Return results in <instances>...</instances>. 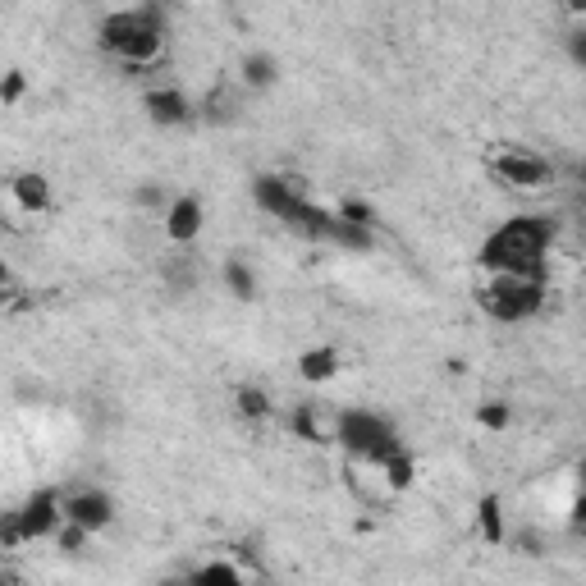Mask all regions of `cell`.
Here are the masks:
<instances>
[{
    "label": "cell",
    "mask_w": 586,
    "mask_h": 586,
    "mask_svg": "<svg viewBox=\"0 0 586 586\" xmlns=\"http://www.w3.org/2000/svg\"><path fill=\"white\" fill-rule=\"evenodd\" d=\"M161 202H165V193H161V188H138V207H147V211H152V207H161Z\"/></svg>",
    "instance_id": "obj_27"
},
{
    "label": "cell",
    "mask_w": 586,
    "mask_h": 586,
    "mask_svg": "<svg viewBox=\"0 0 586 586\" xmlns=\"http://www.w3.org/2000/svg\"><path fill=\"white\" fill-rule=\"evenodd\" d=\"M161 42H165V28L156 10H124L101 23V46L110 55H120L124 65H152L161 55Z\"/></svg>",
    "instance_id": "obj_2"
},
{
    "label": "cell",
    "mask_w": 586,
    "mask_h": 586,
    "mask_svg": "<svg viewBox=\"0 0 586 586\" xmlns=\"http://www.w3.org/2000/svg\"><path fill=\"white\" fill-rule=\"evenodd\" d=\"M490 170H495L500 184H513V188H541L545 179H550V161H541V156L527 152V147H504V152L490 161Z\"/></svg>",
    "instance_id": "obj_5"
},
{
    "label": "cell",
    "mask_w": 586,
    "mask_h": 586,
    "mask_svg": "<svg viewBox=\"0 0 586 586\" xmlns=\"http://www.w3.org/2000/svg\"><path fill=\"white\" fill-rule=\"evenodd\" d=\"M5 582H10V573H0V586H5Z\"/></svg>",
    "instance_id": "obj_30"
},
{
    "label": "cell",
    "mask_w": 586,
    "mask_h": 586,
    "mask_svg": "<svg viewBox=\"0 0 586 586\" xmlns=\"http://www.w3.org/2000/svg\"><path fill=\"white\" fill-rule=\"evenodd\" d=\"M330 243H339V248H353V252H367L371 248V229L367 225H353V220H344L335 211V229H330Z\"/></svg>",
    "instance_id": "obj_13"
},
{
    "label": "cell",
    "mask_w": 586,
    "mask_h": 586,
    "mask_svg": "<svg viewBox=\"0 0 586 586\" xmlns=\"http://www.w3.org/2000/svg\"><path fill=\"white\" fill-rule=\"evenodd\" d=\"M147 115H152L156 124H165V129H174V124H188V120H193V106H188L184 92L161 87V92H147Z\"/></svg>",
    "instance_id": "obj_10"
},
{
    "label": "cell",
    "mask_w": 586,
    "mask_h": 586,
    "mask_svg": "<svg viewBox=\"0 0 586 586\" xmlns=\"http://www.w3.org/2000/svg\"><path fill=\"white\" fill-rule=\"evenodd\" d=\"M165 280H170V289H193L197 284V266L184 257H174L170 261V271H165Z\"/></svg>",
    "instance_id": "obj_22"
},
{
    "label": "cell",
    "mask_w": 586,
    "mask_h": 586,
    "mask_svg": "<svg viewBox=\"0 0 586 586\" xmlns=\"http://www.w3.org/2000/svg\"><path fill=\"white\" fill-rule=\"evenodd\" d=\"M14 202H19L28 216H37V211H46V202H51V184H46L42 174H19L14 179Z\"/></svg>",
    "instance_id": "obj_12"
},
{
    "label": "cell",
    "mask_w": 586,
    "mask_h": 586,
    "mask_svg": "<svg viewBox=\"0 0 586 586\" xmlns=\"http://www.w3.org/2000/svg\"><path fill=\"white\" fill-rule=\"evenodd\" d=\"M60 513H65L69 522H78V527L92 536V532H101V527H110L115 504H110V495H101V490H74V495L60 504Z\"/></svg>",
    "instance_id": "obj_7"
},
{
    "label": "cell",
    "mask_w": 586,
    "mask_h": 586,
    "mask_svg": "<svg viewBox=\"0 0 586 586\" xmlns=\"http://www.w3.org/2000/svg\"><path fill=\"white\" fill-rule=\"evenodd\" d=\"M289 426H293L298 435H303L307 445H326V435H321V426H316V413H312V408H293Z\"/></svg>",
    "instance_id": "obj_20"
},
{
    "label": "cell",
    "mask_w": 586,
    "mask_h": 586,
    "mask_svg": "<svg viewBox=\"0 0 586 586\" xmlns=\"http://www.w3.org/2000/svg\"><path fill=\"white\" fill-rule=\"evenodd\" d=\"M477 422L486 426V431H504V426L513 422L509 403H481V408H477Z\"/></svg>",
    "instance_id": "obj_21"
},
{
    "label": "cell",
    "mask_w": 586,
    "mask_h": 586,
    "mask_svg": "<svg viewBox=\"0 0 586 586\" xmlns=\"http://www.w3.org/2000/svg\"><path fill=\"white\" fill-rule=\"evenodd\" d=\"M335 440L344 445L348 458H358V463H376V467L385 463L394 449H403L399 435H394V426L385 422V417L367 413V408H348V413H339Z\"/></svg>",
    "instance_id": "obj_3"
},
{
    "label": "cell",
    "mask_w": 586,
    "mask_h": 586,
    "mask_svg": "<svg viewBox=\"0 0 586 586\" xmlns=\"http://www.w3.org/2000/svg\"><path fill=\"white\" fill-rule=\"evenodd\" d=\"M65 522H69V518H65ZM83 545H87V532L78 527V522H69L65 532H60V550H65V554H78Z\"/></svg>",
    "instance_id": "obj_25"
},
{
    "label": "cell",
    "mask_w": 586,
    "mask_h": 586,
    "mask_svg": "<svg viewBox=\"0 0 586 586\" xmlns=\"http://www.w3.org/2000/svg\"><path fill=\"white\" fill-rule=\"evenodd\" d=\"M19 97H23V74H19V69H10V74L0 78V101H5V106H14Z\"/></svg>",
    "instance_id": "obj_24"
},
{
    "label": "cell",
    "mask_w": 586,
    "mask_h": 586,
    "mask_svg": "<svg viewBox=\"0 0 586 586\" xmlns=\"http://www.w3.org/2000/svg\"><path fill=\"white\" fill-rule=\"evenodd\" d=\"M5 284H10V266H5V261H0V289H5Z\"/></svg>",
    "instance_id": "obj_28"
},
{
    "label": "cell",
    "mask_w": 586,
    "mask_h": 586,
    "mask_svg": "<svg viewBox=\"0 0 586 586\" xmlns=\"http://www.w3.org/2000/svg\"><path fill=\"white\" fill-rule=\"evenodd\" d=\"M545 303V280H527V275H495L481 289V307L495 321H527Z\"/></svg>",
    "instance_id": "obj_4"
},
{
    "label": "cell",
    "mask_w": 586,
    "mask_h": 586,
    "mask_svg": "<svg viewBox=\"0 0 586 586\" xmlns=\"http://www.w3.org/2000/svg\"><path fill=\"white\" fill-rule=\"evenodd\" d=\"M339 216L353 220V225H367V229H371V220H376V216H371V207H367V202H358V197H348L344 207H339Z\"/></svg>",
    "instance_id": "obj_23"
},
{
    "label": "cell",
    "mask_w": 586,
    "mask_h": 586,
    "mask_svg": "<svg viewBox=\"0 0 586 586\" xmlns=\"http://www.w3.org/2000/svg\"><path fill=\"white\" fill-rule=\"evenodd\" d=\"M385 486L390 490H408L413 486V472H417V463H413V454H403V449H394L390 458H385Z\"/></svg>",
    "instance_id": "obj_15"
},
{
    "label": "cell",
    "mask_w": 586,
    "mask_h": 586,
    "mask_svg": "<svg viewBox=\"0 0 586 586\" xmlns=\"http://www.w3.org/2000/svg\"><path fill=\"white\" fill-rule=\"evenodd\" d=\"M0 545H23V532H19V509L0 518Z\"/></svg>",
    "instance_id": "obj_26"
},
{
    "label": "cell",
    "mask_w": 586,
    "mask_h": 586,
    "mask_svg": "<svg viewBox=\"0 0 586 586\" xmlns=\"http://www.w3.org/2000/svg\"><path fill=\"white\" fill-rule=\"evenodd\" d=\"M243 83L248 87H271L275 83V60L271 55H248V60H243Z\"/></svg>",
    "instance_id": "obj_17"
},
{
    "label": "cell",
    "mask_w": 586,
    "mask_h": 586,
    "mask_svg": "<svg viewBox=\"0 0 586 586\" xmlns=\"http://www.w3.org/2000/svg\"><path fill=\"white\" fill-rule=\"evenodd\" d=\"M234 403H239L243 417H266V413H271V399H266V390H257V385H239Z\"/></svg>",
    "instance_id": "obj_18"
},
{
    "label": "cell",
    "mask_w": 586,
    "mask_h": 586,
    "mask_svg": "<svg viewBox=\"0 0 586 586\" xmlns=\"http://www.w3.org/2000/svg\"><path fill=\"white\" fill-rule=\"evenodd\" d=\"M60 495L55 490H37L33 500L19 509V532H23V545L28 541H42V536H51L55 527H60Z\"/></svg>",
    "instance_id": "obj_6"
},
{
    "label": "cell",
    "mask_w": 586,
    "mask_h": 586,
    "mask_svg": "<svg viewBox=\"0 0 586 586\" xmlns=\"http://www.w3.org/2000/svg\"><path fill=\"white\" fill-rule=\"evenodd\" d=\"M545 248H550V220L513 216L481 243L477 261L490 275H527V280H545Z\"/></svg>",
    "instance_id": "obj_1"
},
{
    "label": "cell",
    "mask_w": 586,
    "mask_h": 586,
    "mask_svg": "<svg viewBox=\"0 0 586 586\" xmlns=\"http://www.w3.org/2000/svg\"><path fill=\"white\" fill-rule=\"evenodd\" d=\"M197 586H239V568L234 564H207L193 573Z\"/></svg>",
    "instance_id": "obj_19"
},
{
    "label": "cell",
    "mask_w": 586,
    "mask_h": 586,
    "mask_svg": "<svg viewBox=\"0 0 586 586\" xmlns=\"http://www.w3.org/2000/svg\"><path fill=\"white\" fill-rule=\"evenodd\" d=\"M165 234L174 243H193L202 234V202L197 197H174L170 211H165Z\"/></svg>",
    "instance_id": "obj_9"
},
{
    "label": "cell",
    "mask_w": 586,
    "mask_h": 586,
    "mask_svg": "<svg viewBox=\"0 0 586 586\" xmlns=\"http://www.w3.org/2000/svg\"><path fill=\"white\" fill-rule=\"evenodd\" d=\"M252 197H257V207H266L280 220H289L293 211H298V202H303V193H298L289 179H275V174H261L257 184H252Z\"/></svg>",
    "instance_id": "obj_8"
},
{
    "label": "cell",
    "mask_w": 586,
    "mask_h": 586,
    "mask_svg": "<svg viewBox=\"0 0 586 586\" xmlns=\"http://www.w3.org/2000/svg\"><path fill=\"white\" fill-rule=\"evenodd\" d=\"M477 522H481V536L490 545H504V513H500V495H486L477 504Z\"/></svg>",
    "instance_id": "obj_14"
},
{
    "label": "cell",
    "mask_w": 586,
    "mask_h": 586,
    "mask_svg": "<svg viewBox=\"0 0 586 586\" xmlns=\"http://www.w3.org/2000/svg\"><path fill=\"white\" fill-rule=\"evenodd\" d=\"M568 10H573V14H582V10H586V0H568Z\"/></svg>",
    "instance_id": "obj_29"
},
{
    "label": "cell",
    "mask_w": 586,
    "mask_h": 586,
    "mask_svg": "<svg viewBox=\"0 0 586 586\" xmlns=\"http://www.w3.org/2000/svg\"><path fill=\"white\" fill-rule=\"evenodd\" d=\"M335 371H339L335 348H307L303 358H298V376H303L307 385H326V380H335Z\"/></svg>",
    "instance_id": "obj_11"
},
{
    "label": "cell",
    "mask_w": 586,
    "mask_h": 586,
    "mask_svg": "<svg viewBox=\"0 0 586 586\" xmlns=\"http://www.w3.org/2000/svg\"><path fill=\"white\" fill-rule=\"evenodd\" d=\"M225 280H229V289H234V298H257V275L243 266V261H225Z\"/></svg>",
    "instance_id": "obj_16"
}]
</instances>
